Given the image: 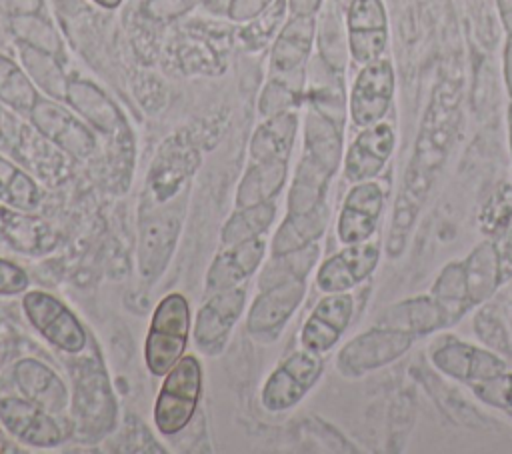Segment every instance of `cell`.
I'll list each match as a JSON object with an SVG mask.
<instances>
[{
	"instance_id": "1",
	"label": "cell",
	"mask_w": 512,
	"mask_h": 454,
	"mask_svg": "<svg viewBox=\"0 0 512 454\" xmlns=\"http://www.w3.org/2000/svg\"><path fill=\"white\" fill-rule=\"evenodd\" d=\"M190 334V306L184 294L170 292L156 304L146 340L144 362L152 376H164L182 356Z\"/></svg>"
},
{
	"instance_id": "2",
	"label": "cell",
	"mask_w": 512,
	"mask_h": 454,
	"mask_svg": "<svg viewBox=\"0 0 512 454\" xmlns=\"http://www.w3.org/2000/svg\"><path fill=\"white\" fill-rule=\"evenodd\" d=\"M154 402V426L162 436H174L192 420L202 396V366L184 354L164 376Z\"/></svg>"
},
{
	"instance_id": "3",
	"label": "cell",
	"mask_w": 512,
	"mask_h": 454,
	"mask_svg": "<svg viewBox=\"0 0 512 454\" xmlns=\"http://www.w3.org/2000/svg\"><path fill=\"white\" fill-rule=\"evenodd\" d=\"M414 340L416 338L410 334L374 324L340 348L336 368L346 378H360L402 358L412 348Z\"/></svg>"
},
{
	"instance_id": "4",
	"label": "cell",
	"mask_w": 512,
	"mask_h": 454,
	"mask_svg": "<svg viewBox=\"0 0 512 454\" xmlns=\"http://www.w3.org/2000/svg\"><path fill=\"white\" fill-rule=\"evenodd\" d=\"M322 372V354L306 348L292 352L266 378L260 392L262 406L268 412H284L294 408L320 380Z\"/></svg>"
},
{
	"instance_id": "5",
	"label": "cell",
	"mask_w": 512,
	"mask_h": 454,
	"mask_svg": "<svg viewBox=\"0 0 512 454\" xmlns=\"http://www.w3.org/2000/svg\"><path fill=\"white\" fill-rule=\"evenodd\" d=\"M28 322L58 350L78 354L88 344V334L78 316L56 296L44 290H28L22 296Z\"/></svg>"
},
{
	"instance_id": "6",
	"label": "cell",
	"mask_w": 512,
	"mask_h": 454,
	"mask_svg": "<svg viewBox=\"0 0 512 454\" xmlns=\"http://www.w3.org/2000/svg\"><path fill=\"white\" fill-rule=\"evenodd\" d=\"M72 406L76 428L84 432L86 438H96L114 426L116 406L100 362H82V372L76 376Z\"/></svg>"
},
{
	"instance_id": "7",
	"label": "cell",
	"mask_w": 512,
	"mask_h": 454,
	"mask_svg": "<svg viewBox=\"0 0 512 454\" xmlns=\"http://www.w3.org/2000/svg\"><path fill=\"white\" fill-rule=\"evenodd\" d=\"M432 366L444 376L472 386L506 370V358L456 336L442 338L430 352Z\"/></svg>"
},
{
	"instance_id": "8",
	"label": "cell",
	"mask_w": 512,
	"mask_h": 454,
	"mask_svg": "<svg viewBox=\"0 0 512 454\" xmlns=\"http://www.w3.org/2000/svg\"><path fill=\"white\" fill-rule=\"evenodd\" d=\"M394 88V66L388 58L382 56L364 64L352 84L348 98V112L352 124L358 128H366L382 122L392 104Z\"/></svg>"
},
{
	"instance_id": "9",
	"label": "cell",
	"mask_w": 512,
	"mask_h": 454,
	"mask_svg": "<svg viewBox=\"0 0 512 454\" xmlns=\"http://www.w3.org/2000/svg\"><path fill=\"white\" fill-rule=\"evenodd\" d=\"M306 296V280L280 282L262 288L252 300L246 316V330L258 342H272Z\"/></svg>"
},
{
	"instance_id": "10",
	"label": "cell",
	"mask_w": 512,
	"mask_h": 454,
	"mask_svg": "<svg viewBox=\"0 0 512 454\" xmlns=\"http://www.w3.org/2000/svg\"><path fill=\"white\" fill-rule=\"evenodd\" d=\"M246 306V290L242 286H232L212 292V296L200 306L194 320V340L198 348L208 354H220L242 316Z\"/></svg>"
},
{
	"instance_id": "11",
	"label": "cell",
	"mask_w": 512,
	"mask_h": 454,
	"mask_svg": "<svg viewBox=\"0 0 512 454\" xmlns=\"http://www.w3.org/2000/svg\"><path fill=\"white\" fill-rule=\"evenodd\" d=\"M316 36L314 16H290L274 38L270 52V78L302 90L304 66L312 52Z\"/></svg>"
},
{
	"instance_id": "12",
	"label": "cell",
	"mask_w": 512,
	"mask_h": 454,
	"mask_svg": "<svg viewBox=\"0 0 512 454\" xmlns=\"http://www.w3.org/2000/svg\"><path fill=\"white\" fill-rule=\"evenodd\" d=\"M346 44L352 60L360 66L382 58L388 44V14L382 0H350Z\"/></svg>"
},
{
	"instance_id": "13",
	"label": "cell",
	"mask_w": 512,
	"mask_h": 454,
	"mask_svg": "<svg viewBox=\"0 0 512 454\" xmlns=\"http://www.w3.org/2000/svg\"><path fill=\"white\" fill-rule=\"evenodd\" d=\"M0 424L10 436L32 448H54L64 438L54 414L24 396L0 398Z\"/></svg>"
},
{
	"instance_id": "14",
	"label": "cell",
	"mask_w": 512,
	"mask_h": 454,
	"mask_svg": "<svg viewBox=\"0 0 512 454\" xmlns=\"http://www.w3.org/2000/svg\"><path fill=\"white\" fill-rule=\"evenodd\" d=\"M28 116L44 138H48L70 156L84 160L94 152L96 140L90 128L56 100L38 98Z\"/></svg>"
},
{
	"instance_id": "15",
	"label": "cell",
	"mask_w": 512,
	"mask_h": 454,
	"mask_svg": "<svg viewBox=\"0 0 512 454\" xmlns=\"http://www.w3.org/2000/svg\"><path fill=\"white\" fill-rule=\"evenodd\" d=\"M384 188L374 180L352 184L344 196L336 220V236L342 244L370 240L384 212Z\"/></svg>"
},
{
	"instance_id": "16",
	"label": "cell",
	"mask_w": 512,
	"mask_h": 454,
	"mask_svg": "<svg viewBox=\"0 0 512 454\" xmlns=\"http://www.w3.org/2000/svg\"><path fill=\"white\" fill-rule=\"evenodd\" d=\"M380 262L378 244L364 240L344 244L342 250L328 256L316 270V286L324 294L348 292L372 276Z\"/></svg>"
},
{
	"instance_id": "17",
	"label": "cell",
	"mask_w": 512,
	"mask_h": 454,
	"mask_svg": "<svg viewBox=\"0 0 512 454\" xmlns=\"http://www.w3.org/2000/svg\"><path fill=\"white\" fill-rule=\"evenodd\" d=\"M354 316V298L350 292H332L322 296L312 308L310 316L302 324L300 344L302 348L326 354L330 352Z\"/></svg>"
},
{
	"instance_id": "18",
	"label": "cell",
	"mask_w": 512,
	"mask_h": 454,
	"mask_svg": "<svg viewBox=\"0 0 512 454\" xmlns=\"http://www.w3.org/2000/svg\"><path fill=\"white\" fill-rule=\"evenodd\" d=\"M396 146L394 128L388 122H376L360 128L358 136L348 146L342 162L344 176L350 184L374 180L388 164Z\"/></svg>"
},
{
	"instance_id": "19",
	"label": "cell",
	"mask_w": 512,
	"mask_h": 454,
	"mask_svg": "<svg viewBox=\"0 0 512 454\" xmlns=\"http://www.w3.org/2000/svg\"><path fill=\"white\" fill-rule=\"evenodd\" d=\"M304 162L334 176L342 162V128L340 118L334 114L310 106L304 122Z\"/></svg>"
},
{
	"instance_id": "20",
	"label": "cell",
	"mask_w": 512,
	"mask_h": 454,
	"mask_svg": "<svg viewBox=\"0 0 512 454\" xmlns=\"http://www.w3.org/2000/svg\"><path fill=\"white\" fill-rule=\"evenodd\" d=\"M266 256V240L262 236L250 238L232 246H226L208 266L206 288L208 292L240 286L248 280Z\"/></svg>"
},
{
	"instance_id": "21",
	"label": "cell",
	"mask_w": 512,
	"mask_h": 454,
	"mask_svg": "<svg viewBox=\"0 0 512 454\" xmlns=\"http://www.w3.org/2000/svg\"><path fill=\"white\" fill-rule=\"evenodd\" d=\"M12 376L20 394L38 404L40 408L48 410L50 414L62 412L70 402V394L64 380L42 360H18L14 364Z\"/></svg>"
},
{
	"instance_id": "22",
	"label": "cell",
	"mask_w": 512,
	"mask_h": 454,
	"mask_svg": "<svg viewBox=\"0 0 512 454\" xmlns=\"http://www.w3.org/2000/svg\"><path fill=\"white\" fill-rule=\"evenodd\" d=\"M376 326L398 330L414 338L444 330L440 310L430 294L408 296L404 300L390 304L376 318Z\"/></svg>"
},
{
	"instance_id": "23",
	"label": "cell",
	"mask_w": 512,
	"mask_h": 454,
	"mask_svg": "<svg viewBox=\"0 0 512 454\" xmlns=\"http://www.w3.org/2000/svg\"><path fill=\"white\" fill-rule=\"evenodd\" d=\"M66 100L88 124L98 128L102 134L118 136L126 128L116 104L92 82L70 80Z\"/></svg>"
},
{
	"instance_id": "24",
	"label": "cell",
	"mask_w": 512,
	"mask_h": 454,
	"mask_svg": "<svg viewBox=\"0 0 512 454\" xmlns=\"http://www.w3.org/2000/svg\"><path fill=\"white\" fill-rule=\"evenodd\" d=\"M330 220V208L324 202L306 212H288L270 242V254H286L306 248L322 238Z\"/></svg>"
},
{
	"instance_id": "25",
	"label": "cell",
	"mask_w": 512,
	"mask_h": 454,
	"mask_svg": "<svg viewBox=\"0 0 512 454\" xmlns=\"http://www.w3.org/2000/svg\"><path fill=\"white\" fill-rule=\"evenodd\" d=\"M472 308L488 302L502 282V258L492 240L478 242L462 260Z\"/></svg>"
},
{
	"instance_id": "26",
	"label": "cell",
	"mask_w": 512,
	"mask_h": 454,
	"mask_svg": "<svg viewBox=\"0 0 512 454\" xmlns=\"http://www.w3.org/2000/svg\"><path fill=\"white\" fill-rule=\"evenodd\" d=\"M432 300L436 302L440 310V318L444 324V330L460 322V318L472 310L470 294H468V282L462 260H452L444 264L428 292Z\"/></svg>"
},
{
	"instance_id": "27",
	"label": "cell",
	"mask_w": 512,
	"mask_h": 454,
	"mask_svg": "<svg viewBox=\"0 0 512 454\" xmlns=\"http://www.w3.org/2000/svg\"><path fill=\"white\" fill-rule=\"evenodd\" d=\"M298 132V116L292 110L268 116L252 134L250 158L252 162L288 160Z\"/></svg>"
},
{
	"instance_id": "28",
	"label": "cell",
	"mask_w": 512,
	"mask_h": 454,
	"mask_svg": "<svg viewBox=\"0 0 512 454\" xmlns=\"http://www.w3.org/2000/svg\"><path fill=\"white\" fill-rule=\"evenodd\" d=\"M176 218H152L142 226L138 266L144 278H154L160 274L172 254L176 236H178Z\"/></svg>"
},
{
	"instance_id": "29",
	"label": "cell",
	"mask_w": 512,
	"mask_h": 454,
	"mask_svg": "<svg viewBox=\"0 0 512 454\" xmlns=\"http://www.w3.org/2000/svg\"><path fill=\"white\" fill-rule=\"evenodd\" d=\"M288 176V160L252 162L236 190V208L272 200L284 186Z\"/></svg>"
},
{
	"instance_id": "30",
	"label": "cell",
	"mask_w": 512,
	"mask_h": 454,
	"mask_svg": "<svg viewBox=\"0 0 512 454\" xmlns=\"http://www.w3.org/2000/svg\"><path fill=\"white\" fill-rule=\"evenodd\" d=\"M20 58H22L26 74L38 88H42L48 96H52L56 100L66 98L70 80L66 78L62 66L58 64V60L52 52H46L32 44L20 42Z\"/></svg>"
},
{
	"instance_id": "31",
	"label": "cell",
	"mask_w": 512,
	"mask_h": 454,
	"mask_svg": "<svg viewBox=\"0 0 512 454\" xmlns=\"http://www.w3.org/2000/svg\"><path fill=\"white\" fill-rule=\"evenodd\" d=\"M318 256H320L318 242L286 254H272L260 272V278H258L260 290L280 282L306 280L310 270L316 266Z\"/></svg>"
},
{
	"instance_id": "32",
	"label": "cell",
	"mask_w": 512,
	"mask_h": 454,
	"mask_svg": "<svg viewBox=\"0 0 512 454\" xmlns=\"http://www.w3.org/2000/svg\"><path fill=\"white\" fill-rule=\"evenodd\" d=\"M276 218V204L272 200L240 206L222 226V244L232 246L250 238L262 236Z\"/></svg>"
},
{
	"instance_id": "33",
	"label": "cell",
	"mask_w": 512,
	"mask_h": 454,
	"mask_svg": "<svg viewBox=\"0 0 512 454\" xmlns=\"http://www.w3.org/2000/svg\"><path fill=\"white\" fill-rule=\"evenodd\" d=\"M38 98L36 84L30 80L26 70L0 54V100L20 114H30Z\"/></svg>"
},
{
	"instance_id": "34",
	"label": "cell",
	"mask_w": 512,
	"mask_h": 454,
	"mask_svg": "<svg viewBox=\"0 0 512 454\" xmlns=\"http://www.w3.org/2000/svg\"><path fill=\"white\" fill-rule=\"evenodd\" d=\"M40 198L42 192L38 184L10 160L0 156V200L16 210L30 212L40 204Z\"/></svg>"
},
{
	"instance_id": "35",
	"label": "cell",
	"mask_w": 512,
	"mask_h": 454,
	"mask_svg": "<svg viewBox=\"0 0 512 454\" xmlns=\"http://www.w3.org/2000/svg\"><path fill=\"white\" fill-rule=\"evenodd\" d=\"M288 10V0H274L256 18L248 20V26L240 30V38L248 50H260L268 40L280 32V24Z\"/></svg>"
},
{
	"instance_id": "36",
	"label": "cell",
	"mask_w": 512,
	"mask_h": 454,
	"mask_svg": "<svg viewBox=\"0 0 512 454\" xmlns=\"http://www.w3.org/2000/svg\"><path fill=\"white\" fill-rule=\"evenodd\" d=\"M474 334L488 350L500 354L502 358H512V338L504 322L494 314L492 308L484 306L474 314Z\"/></svg>"
},
{
	"instance_id": "37",
	"label": "cell",
	"mask_w": 512,
	"mask_h": 454,
	"mask_svg": "<svg viewBox=\"0 0 512 454\" xmlns=\"http://www.w3.org/2000/svg\"><path fill=\"white\" fill-rule=\"evenodd\" d=\"M472 394L490 408L512 416V370H504L492 378L468 386Z\"/></svg>"
},
{
	"instance_id": "38",
	"label": "cell",
	"mask_w": 512,
	"mask_h": 454,
	"mask_svg": "<svg viewBox=\"0 0 512 454\" xmlns=\"http://www.w3.org/2000/svg\"><path fill=\"white\" fill-rule=\"evenodd\" d=\"M12 28H14L16 36L20 38V42L32 44V46L42 48V50L52 52V54H56L58 48H60L56 32L44 20H40L38 14L12 18Z\"/></svg>"
},
{
	"instance_id": "39",
	"label": "cell",
	"mask_w": 512,
	"mask_h": 454,
	"mask_svg": "<svg viewBox=\"0 0 512 454\" xmlns=\"http://www.w3.org/2000/svg\"><path fill=\"white\" fill-rule=\"evenodd\" d=\"M302 90L286 84L284 80H278V78H270L268 84L264 86L262 94H260V100H258V110L262 116H274V114H280V112H286V110H292L298 102V96H300Z\"/></svg>"
},
{
	"instance_id": "40",
	"label": "cell",
	"mask_w": 512,
	"mask_h": 454,
	"mask_svg": "<svg viewBox=\"0 0 512 454\" xmlns=\"http://www.w3.org/2000/svg\"><path fill=\"white\" fill-rule=\"evenodd\" d=\"M200 2L202 0H144L142 10L148 18L166 22V20H174V18L186 14Z\"/></svg>"
},
{
	"instance_id": "41",
	"label": "cell",
	"mask_w": 512,
	"mask_h": 454,
	"mask_svg": "<svg viewBox=\"0 0 512 454\" xmlns=\"http://www.w3.org/2000/svg\"><path fill=\"white\" fill-rule=\"evenodd\" d=\"M28 288V274L18 264L0 258V294L2 296H16L24 294Z\"/></svg>"
},
{
	"instance_id": "42",
	"label": "cell",
	"mask_w": 512,
	"mask_h": 454,
	"mask_svg": "<svg viewBox=\"0 0 512 454\" xmlns=\"http://www.w3.org/2000/svg\"><path fill=\"white\" fill-rule=\"evenodd\" d=\"M274 0H230L228 16L234 22H248L266 10Z\"/></svg>"
},
{
	"instance_id": "43",
	"label": "cell",
	"mask_w": 512,
	"mask_h": 454,
	"mask_svg": "<svg viewBox=\"0 0 512 454\" xmlns=\"http://www.w3.org/2000/svg\"><path fill=\"white\" fill-rule=\"evenodd\" d=\"M42 10V0H0V16L20 18L38 14Z\"/></svg>"
},
{
	"instance_id": "44",
	"label": "cell",
	"mask_w": 512,
	"mask_h": 454,
	"mask_svg": "<svg viewBox=\"0 0 512 454\" xmlns=\"http://www.w3.org/2000/svg\"><path fill=\"white\" fill-rule=\"evenodd\" d=\"M322 6V0H288V10L294 16H314Z\"/></svg>"
},
{
	"instance_id": "45",
	"label": "cell",
	"mask_w": 512,
	"mask_h": 454,
	"mask_svg": "<svg viewBox=\"0 0 512 454\" xmlns=\"http://www.w3.org/2000/svg\"><path fill=\"white\" fill-rule=\"evenodd\" d=\"M502 74H504V84H506L508 100H510V106H512V40H506V46H504Z\"/></svg>"
},
{
	"instance_id": "46",
	"label": "cell",
	"mask_w": 512,
	"mask_h": 454,
	"mask_svg": "<svg viewBox=\"0 0 512 454\" xmlns=\"http://www.w3.org/2000/svg\"><path fill=\"white\" fill-rule=\"evenodd\" d=\"M496 8H498V16L506 32V38L512 40V0H496Z\"/></svg>"
},
{
	"instance_id": "47",
	"label": "cell",
	"mask_w": 512,
	"mask_h": 454,
	"mask_svg": "<svg viewBox=\"0 0 512 454\" xmlns=\"http://www.w3.org/2000/svg\"><path fill=\"white\" fill-rule=\"evenodd\" d=\"M98 6H102V8H116L122 0H94Z\"/></svg>"
},
{
	"instance_id": "48",
	"label": "cell",
	"mask_w": 512,
	"mask_h": 454,
	"mask_svg": "<svg viewBox=\"0 0 512 454\" xmlns=\"http://www.w3.org/2000/svg\"><path fill=\"white\" fill-rule=\"evenodd\" d=\"M0 452H20V450L14 448V446H10V442H6V440L0 438Z\"/></svg>"
},
{
	"instance_id": "49",
	"label": "cell",
	"mask_w": 512,
	"mask_h": 454,
	"mask_svg": "<svg viewBox=\"0 0 512 454\" xmlns=\"http://www.w3.org/2000/svg\"><path fill=\"white\" fill-rule=\"evenodd\" d=\"M508 140H510V154H512V106L508 108Z\"/></svg>"
}]
</instances>
